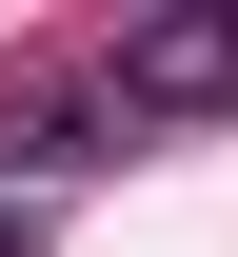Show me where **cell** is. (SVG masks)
<instances>
[{
  "label": "cell",
  "mask_w": 238,
  "mask_h": 257,
  "mask_svg": "<svg viewBox=\"0 0 238 257\" xmlns=\"http://www.w3.org/2000/svg\"><path fill=\"white\" fill-rule=\"evenodd\" d=\"M100 119H238V0H179V20H139L119 60H100Z\"/></svg>",
  "instance_id": "6da1fadb"
}]
</instances>
